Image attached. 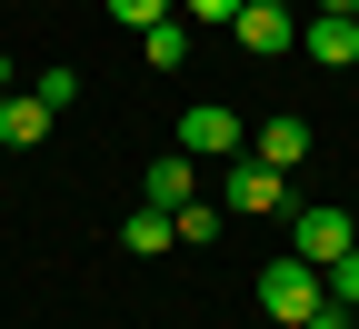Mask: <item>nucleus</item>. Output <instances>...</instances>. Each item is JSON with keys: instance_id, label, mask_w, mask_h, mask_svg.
Segmentation results:
<instances>
[{"instance_id": "20e7f679", "label": "nucleus", "mask_w": 359, "mask_h": 329, "mask_svg": "<svg viewBox=\"0 0 359 329\" xmlns=\"http://www.w3.org/2000/svg\"><path fill=\"white\" fill-rule=\"evenodd\" d=\"M230 40H240V51H299V20L280 11V0H240V20H230Z\"/></svg>"}, {"instance_id": "39448f33", "label": "nucleus", "mask_w": 359, "mask_h": 329, "mask_svg": "<svg viewBox=\"0 0 359 329\" xmlns=\"http://www.w3.org/2000/svg\"><path fill=\"white\" fill-rule=\"evenodd\" d=\"M180 150H190V160H230L240 150V120L219 100H190V110H180Z\"/></svg>"}, {"instance_id": "dca6fc26", "label": "nucleus", "mask_w": 359, "mask_h": 329, "mask_svg": "<svg viewBox=\"0 0 359 329\" xmlns=\"http://www.w3.org/2000/svg\"><path fill=\"white\" fill-rule=\"evenodd\" d=\"M180 20H240V0H180Z\"/></svg>"}, {"instance_id": "9d476101", "label": "nucleus", "mask_w": 359, "mask_h": 329, "mask_svg": "<svg viewBox=\"0 0 359 329\" xmlns=\"http://www.w3.org/2000/svg\"><path fill=\"white\" fill-rule=\"evenodd\" d=\"M259 160H269V170H299V160H309V120H290V110L259 120Z\"/></svg>"}, {"instance_id": "a211bd4d", "label": "nucleus", "mask_w": 359, "mask_h": 329, "mask_svg": "<svg viewBox=\"0 0 359 329\" xmlns=\"http://www.w3.org/2000/svg\"><path fill=\"white\" fill-rule=\"evenodd\" d=\"M11 90H20V70H11V51H0V100H11Z\"/></svg>"}, {"instance_id": "6e6552de", "label": "nucleus", "mask_w": 359, "mask_h": 329, "mask_svg": "<svg viewBox=\"0 0 359 329\" xmlns=\"http://www.w3.org/2000/svg\"><path fill=\"white\" fill-rule=\"evenodd\" d=\"M50 100H40V90H11V100H0V150H40V140H50Z\"/></svg>"}, {"instance_id": "6ab92c4d", "label": "nucleus", "mask_w": 359, "mask_h": 329, "mask_svg": "<svg viewBox=\"0 0 359 329\" xmlns=\"http://www.w3.org/2000/svg\"><path fill=\"white\" fill-rule=\"evenodd\" d=\"M320 11H349V20H359V0H320Z\"/></svg>"}, {"instance_id": "4468645a", "label": "nucleus", "mask_w": 359, "mask_h": 329, "mask_svg": "<svg viewBox=\"0 0 359 329\" xmlns=\"http://www.w3.org/2000/svg\"><path fill=\"white\" fill-rule=\"evenodd\" d=\"M200 240H219V210H210V200L180 210V250H200Z\"/></svg>"}, {"instance_id": "423d86ee", "label": "nucleus", "mask_w": 359, "mask_h": 329, "mask_svg": "<svg viewBox=\"0 0 359 329\" xmlns=\"http://www.w3.org/2000/svg\"><path fill=\"white\" fill-rule=\"evenodd\" d=\"M140 200L180 220V210H190V200H200V160H190V150H170V160H150V180H140Z\"/></svg>"}, {"instance_id": "f8f14e48", "label": "nucleus", "mask_w": 359, "mask_h": 329, "mask_svg": "<svg viewBox=\"0 0 359 329\" xmlns=\"http://www.w3.org/2000/svg\"><path fill=\"white\" fill-rule=\"evenodd\" d=\"M320 279H330V300H339V309H359V250H339Z\"/></svg>"}, {"instance_id": "9b49d317", "label": "nucleus", "mask_w": 359, "mask_h": 329, "mask_svg": "<svg viewBox=\"0 0 359 329\" xmlns=\"http://www.w3.org/2000/svg\"><path fill=\"white\" fill-rule=\"evenodd\" d=\"M140 60H150V70H180V60H190V20H180V11L150 20V30H140Z\"/></svg>"}, {"instance_id": "f257e3e1", "label": "nucleus", "mask_w": 359, "mask_h": 329, "mask_svg": "<svg viewBox=\"0 0 359 329\" xmlns=\"http://www.w3.org/2000/svg\"><path fill=\"white\" fill-rule=\"evenodd\" d=\"M320 300H330V279H320V269H309L299 250H280V260H269V269H259V309H269V319H290V329H299L309 309H320Z\"/></svg>"}, {"instance_id": "2eb2a0df", "label": "nucleus", "mask_w": 359, "mask_h": 329, "mask_svg": "<svg viewBox=\"0 0 359 329\" xmlns=\"http://www.w3.org/2000/svg\"><path fill=\"white\" fill-rule=\"evenodd\" d=\"M30 90H40V100H50V110H70V100H80V70H40Z\"/></svg>"}, {"instance_id": "1a4fd4ad", "label": "nucleus", "mask_w": 359, "mask_h": 329, "mask_svg": "<svg viewBox=\"0 0 359 329\" xmlns=\"http://www.w3.org/2000/svg\"><path fill=\"white\" fill-rule=\"evenodd\" d=\"M120 250H140V260H160V250H180V220L140 200V210H130V220H120Z\"/></svg>"}, {"instance_id": "7ed1b4c3", "label": "nucleus", "mask_w": 359, "mask_h": 329, "mask_svg": "<svg viewBox=\"0 0 359 329\" xmlns=\"http://www.w3.org/2000/svg\"><path fill=\"white\" fill-rule=\"evenodd\" d=\"M290 250H299L309 269H330L339 250H359V220H349V210H290Z\"/></svg>"}, {"instance_id": "0eeeda50", "label": "nucleus", "mask_w": 359, "mask_h": 329, "mask_svg": "<svg viewBox=\"0 0 359 329\" xmlns=\"http://www.w3.org/2000/svg\"><path fill=\"white\" fill-rule=\"evenodd\" d=\"M299 51L320 60V70H349V60H359V20H349V11H320V20H299Z\"/></svg>"}, {"instance_id": "f03ea898", "label": "nucleus", "mask_w": 359, "mask_h": 329, "mask_svg": "<svg viewBox=\"0 0 359 329\" xmlns=\"http://www.w3.org/2000/svg\"><path fill=\"white\" fill-rule=\"evenodd\" d=\"M219 210H240V220H280V210H290V170H269L259 150L230 160V180H219Z\"/></svg>"}, {"instance_id": "f3484780", "label": "nucleus", "mask_w": 359, "mask_h": 329, "mask_svg": "<svg viewBox=\"0 0 359 329\" xmlns=\"http://www.w3.org/2000/svg\"><path fill=\"white\" fill-rule=\"evenodd\" d=\"M299 329H349V319H339V300H320V309H309V319H299Z\"/></svg>"}, {"instance_id": "aec40b11", "label": "nucleus", "mask_w": 359, "mask_h": 329, "mask_svg": "<svg viewBox=\"0 0 359 329\" xmlns=\"http://www.w3.org/2000/svg\"><path fill=\"white\" fill-rule=\"evenodd\" d=\"M349 220H359V210H349Z\"/></svg>"}, {"instance_id": "ddd939ff", "label": "nucleus", "mask_w": 359, "mask_h": 329, "mask_svg": "<svg viewBox=\"0 0 359 329\" xmlns=\"http://www.w3.org/2000/svg\"><path fill=\"white\" fill-rule=\"evenodd\" d=\"M100 11H110V20H130V30H150V20H170V11H180V0H100Z\"/></svg>"}]
</instances>
